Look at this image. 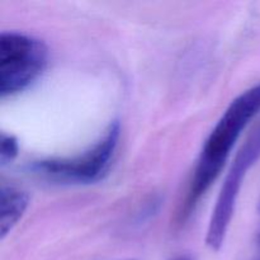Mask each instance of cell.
Returning a JSON list of instances; mask_svg holds the SVG:
<instances>
[{
	"mask_svg": "<svg viewBox=\"0 0 260 260\" xmlns=\"http://www.w3.org/2000/svg\"><path fill=\"white\" fill-rule=\"evenodd\" d=\"M259 112L260 83L251 86L231 102L206 140L196 164L184 202L178 212V222H185L194 212L201 198L207 193L212 183L220 175L241 132Z\"/></svg>",
	"mask_w": 260,
	"mask_h": 260,
	"instance_id": "cell-1",
	"label": "cell"
},
{
	"mask_svg": "<svg viewBox=\"0 0 260 260\" xmlns=\"http://www.w3.org/2000/svg\"><path fill=\"white\" fill-rule=\"evenodd\" d=\"M118 122L109 126L104 136L83 154L71 157H52L33 161L28 169L48 182L60 184H90L108 174L118 146Z\"/></svg>",
	"mask_w": 260,
	"mask_h": 260,
	"instance_id": "cell-2",
	"label": "cell"
},
{
	"mask_svg": "<svg viewBox=\"0 0 260 260\" xmlns=\"http://www.w3.org/2000/svg\"><path fill=\"white\" fill-rule=\"evenodd\" d=\"M45 43L19 32L0 36V95H14L37 80L47 66Z\"/></svg>",
	"mask_w": 260,
	"mask_h": 260,
	"instance_id": "cell-3",
	"label": "cell"
},
{
	"mask_svg": "<svg viewBox=\"0 0 260 260\" xmlns=\"http://www.w3.org/2000/svg\"><path fill=\"white\" fill-rule=\"evenodd\" d=\"M260 159V122L254 128L250 136L244 142L243 147L236 155L235 161L226 177L225 184L221 189L216 202V207L208 223L206 243L212 250H218L222 246L226 233L230 226L236 201L241 184L246 173L255 165Z\"/></svg>",
	"mask_w": 260,
	"mask_h": 260,
	"instance_id": "cell-4",
	"label": "cell"
},
{
	"mask_svg": "<svg viewBox=\"0 0 260 260\" xmlns=\"http://www.w3.org/2000/svg\"><path fill=\"white\" fill-rule=\"evenodd\" d=\"M29 197L24 190L3 183L0 190V223H2V238L17 225L18 221L27 208Z\"/></svg>",
	"mask_w": 260,
	"mask_h": 260,
	"instance_id": "cell-5",
	"label": "cell"
},
{
	"mask_svg": "<svg viewBox=\"0 0 260 260\" xmlns=\"http://www.w3.org/2000/svg\"><path fill=\"white\" fill-rule=\"evenodd\" d=\"M18 155V141L14 136L2 135V154L0 160L2 164L5 165L15 159Z\"/></svg>",
	"mask_w": 260,
	"mask_h": 260,
	"instance_id": "cell-6",
	"label": "cell"
},
{
	"mask_svg": "<svg viewBox=\"0 0 260 260\" xmlns=\"http://www.w3.org/2000/svg\"><path fill=\"white\" fill-rule=\"evenodd\" d=\"M175 260H190V258H188V256H180V258H178Z\"/></svg>",
	"mask_w": 260,
	"mask_h": 260,
	"instance_id": "cell-7",
	"label": "cell"
}]
</instances>
